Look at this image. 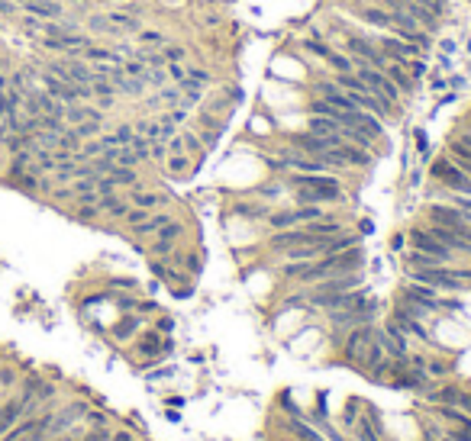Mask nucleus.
Masks as SVG:
<instances>
[{
	"label": "nucleus",
	"mask_w": 471,
	"mask_h": 441,
	"mask_svg": "<svg viewBox=\"0 0 471 441\" xmlns=\"http://www.w3.org/2000/svg\"><path fill=\"white\" fill-rule=\"evenodd\" d=\"M136 39H139L142 49H161V45L168 43V39H165V32H159V29H146V26H142L139 32H136Z\"/></svg>",
	"instance_id": "obj_23"
},
{
	"label": "nucleus",
	"mask_w": 471,
	"mask_h": 441,
	"mask_svg": "<svg viewBox=\"0 0 471 441\" xmlns=\"http://www.w3.org/2000/svg\"><path fill=\"white\" fill-rule=\"evenodd\" d=\"M161 165H165V174H172V178H187V174L194 171L191 155H184V152L181 155H168Z\"/></svg>",
	"instance_id": "obj_17"
},
{
	"label": "nucleus",
	"mask_w": 471,
	"mask_h": 441,
	"mask_svg": "<svg viewBox=\"0 0 471 441\" xmlns=\"http://www.w3.org/2000/svg\"><path fill=\"white\" fill-rule=\"evenodd\" d=\"M268 232H278V229H294L297 226V219H294V206H288V210H271L265 219Z\"/></svg>",
	"instance_id": "obj_18"
},
{
	"label": "nucleus",
	"mask_w": 471,
	"mask_h": 441,
	"mask_svg": "<svg viewBox=\"0 0 471 441\" xmlns=\"http://www.w3.org/2000/svg\"><path fill=\"white\" fill-rule=\"evenodd\" d=\"M455 45H459V43H452V39H446V43H439L436 49H439L442 55H455Z\"/></svg>",
	"instance_id": "obj_43"
},
{
	"label": "nucleus",
	"mask_w": 471,
	"mask_h": 441,
	"mask_svg": "<svg viewBox=\"0 0 471 441\" xmlns=\"http://www.w3.org/2000/svg\"><path fill=\"white\" fill-rule=\"evenodd\" d=\"M465 84H468V78H465V74H449V78H446V91H452V94H459V91H465Z\"/></svg>",
	"instance_id": "obj_37"
},
{
	"label": "nucleus",
	"mask_w": 471,
	"mask_h": 441,
	"mask_svg": "<svg viewBox=\"0 0 471 441\" xmlns=\"http://www.w3.org/2000/svg\"><path fill=\"white\" fill-rule=\"evenodd\" d=\"M174 216L172 213H165V210H155V213H149V219L146 222H139V226H133V235H136V239H152V235H155V232L161 229V226H165V222H172Z\"/></svg>",
	"instance_id": "obj_12"
},
{
	"label": "nucleus",
	"mask_w": 471,
	"mask_h": 441,
	"mask_svg": "<svg viewBox=\"0 0 471 441\" xmlns=\"http://www.w3.org/2000/svg\"><path fill=\"white\" fill-rule=\"evenodd\" d=\"M323 62L330 64V71L332 74H349V71H355V58L349 52H339V49H332Z\"/></svg>",
	"instance_id": "obj_19"
},
{
	"label": "nucleus",
	"mask_w": 471,
	"mask_h": 441,
	"mask_svg": "<svg viewBox=\"0 0 471 441\" xmlns=\"http://www.w3.org/2000/svg\"><path fill=\"white\" fill-rule=\"evenodd\" d=\"M159 97H161V106H165V110H174V106H181V87L178 84H165L159 91Z\"/></svg>",
	"instance_id": "obj_25"
},
{
	"label": "nucleus",
	"mask_w": 471,
	"mask_h": 441,
	"mask_svg": "<svg viewBox=\"0 0 471 441\" xmlns=\"http://www.w3.org/2000/svg\"><path fill=\"white\" fill-rule=\"evenodd\" d=\"M391 248H394V252H404V248H407V235H400V232H397L394 239H391Z\"/></svg>",
	"instance_id": "obj_42"
},
{
	"label": "nucleus",
	"mask_w": 471,
	"mask_h": 441,
	"mask_svg": "<svg viewBox=\"0 0 471 441\" xmlns=\"http://www.w3.org/2000/svg\"><path fill=\"white\" fill-rule=\"evenodd\" d=\"M110 441H136V435L126 429H117V431H110Z\"/></svg>",
	"instance_id": "obj_40"
},
{
	"label": "nucleus",
	"mask_w": 471,
	"mask_h": 441,
	"mask_svg": "<svg viewBox=\"0 0 471 441\" xmlns=\"http://www.w3.org/2000/svg\"><path fill=\"white\" fill-rule=\"evenodd\" d=\"M381 71H384L387 78H391V81L397 84V91L404 94V100L417 97V87H420V84L413 81V78H410V71H407V64H404V62H387L384 68H381Z\"/></svg>",
	"instance_id": "obj_7"
},
{
	"label": "nucleus",
	"mask_w": 471,
	"mask_h": 441,
	"mask_svg": "<svg viewBox=\"0 0 471 441\" xmlns=\"http://www.w3.org/2000/svg\"><path fill=\"white\" fill-rule=\"evenodd\" d=\"M236 216H242V219L249 222H265L268 213H271V203H265V200H242V203H236L233 206Z\"/></svg>",
	"instance_id": "obj_11"
},
{
	"label": "nucleus",
	"mask_w": 471,
	"mask_h": 441,
	"mask_svg": "<svg viewBox=\"0 0 471 441\" xmlns=\"http://www.w3.org/2000/svg\"><path fill=\"white\" fill-rule=\"evenodd\" d=\"M168 193H161V190H142V187H133V193H129V203L133 206H139V210H149V213H155V210H161L165 203H168Z\"/></svg>",
	"instance_id": "obj_9"
},
{
	"label": "nucleus",
	"mask_w": 471,
	"mask_h": 441,
	"mask_svg": "<svg viewBox=\"0 0 471 441\" xmlns=\"http://www.w3.org/2000/svg\"><path fill=\"white\" fill-rule=\"evenodd\" d=\"M139 315H126L123 322H119L117 329H113V338H119V342H129V338L136 335V329H139Z\"/></svg>",
	"instance_id": "obj_24"
},
{
	"label": "nucleus",
	"mask_w": 471,
	"mask_h": 441,
	"mask_svg": "<svg viewBox=\"0 0 471 441\" xmlns=\"http://www.w3.org/2000/svg\"><path fill=\"white\" fill-rule=\"evenodd\" d=\"M165 158H168V142H165V139H155V142H152V145H149V161H155V165H161Z\"/></svg>",
	"instance_id": "obj_34"
},
{
	"label": "nucleus",
	"mask_w": 471,
	"mask_h": 441,
	"mask_svg": "<svg viewBox=\"0 0 471 441\" xmlns=\"http://www.w3.org/2000/svg\"><path fill=\"white\" fill-rule=\"evenodd\" d=\"M23 13H30V16H36V20H62L65 16V3L62 0H23L20 3Z\"/></svg>",
	"instance_id": "obj_6"
},
{
	"label": "nucleus",
	"mask_w": 471,
	"mask_h": 441,
	"mask_svg": "<svg viewBox=\"0 0 471 441\" xmlns=\"http://www.w3.org/2000/svg\"><path fill=\"white\" fill-rule=\"evenodd\" d=\"M49 441H78L71 431H65V435H58V438H49Z\"/></svg>",
	"instance_id": "obj_44"
},
{
	"label": "nucleus",
	"mask_w": 471,
	"mask_h": 441,
	"mask_svg": "<svg viewBox=\"0 0 471 441\" xmlns=\"http://www.w3.org/2000/svg\"><path fill=\"white\" fill-rule=\"evenodd\" d=\"M187 81H191V84H200V87H210L214 84V74L207 71L204 64H187Z\"/></svg>",
	"instance_id": "obj_28"
},
{
	"label": "nucleus",
	"mask_w": 471,
	"mask_h": 441,
	"mask_svg": "<svg viewBox=\"0 0 471 441\" xmlns=\"http://www.w3.org/2000/svg\"><path fill=\"white\" fill-rule=\"evenodd\" d=\"M468 3H471V0H468Z\"/></svg>",
	"instance_id": "obj_45"
},
{
	"label": "nucleus",
	"mask_w": 471,
	"mask_h": 441,
	"mask_svg": "<svg viewBox=\"0 0 471 441\" xmlns=\"http://www.w3.org/2000/svg\"><path fill=\"white\" fill-rule=\"evenodd\" d=\"M152 239H159V242H172V245H178L184 239V222L181 219H172V222H165Z\"/></svg>",
	"instance_id": "obj_20"
},
{
	"label": "nucleus",
	"mask_w": 471,
	"mask_h": 441,
	"mask_svg": "<svg viewBox=\"0 0 471 441\" xmlns=\"http://www.w3.org/2000/svg\"><path fill=\"white\" fill-rule=\"evenodd\" d=\"M178 87H181V106H187V110H191V113H194V110H197V106H200V104H204V100H207V87H200V84H191V81H187V78H184V81H181V84H178Z\"/></svg>",
	"instance_id": "obj_15"
},
{
	"label": "nucleus",
	"mask_w": 471,
	"mask_h": 441,
	"mask_svg": "<svg viewBox=\"0 0 471 441\" xmlns=\"http://www.w3.org/2000/svg\"><path fill=\"white\" fill-rule=\"evenodd\" d=\"M407 245L410 248H417V252L423 254H433V258H439L442 264H449V267H455V264H465V258L461 254H455L452 248H446V245L433 235V232L426 229V226H413V229L407 232Z\"/></svg>",
	"instance_id": "obj_2"
},
{
	"label": "nucleus",
	"mask_w": 471,
	"mask_h": 441,
	"mask_svg": "<svg viewBox=\"0 0 471 441\" xmlns=\"http://www.w3.org/2000/svg\"><path fill=\"white\" fill-rule=\"evenodd\" d=\"M104 178L110 180V184H113V187H139V171L136 168H123V165H113V168L107 171V174H104Z\"/></svg>",
	"instance_id": "obj_14"
},
{
	"label": "nucleus",
	"mask_w": 471,
	"mask_h": 441,
	"mask_svg": "<svg viewBox=\"0 0 471 441\" xmlns=\"http://www.w3.org/2000/svg\"><path fill=\"white\" fill-rule=\"evenodd\" d=\"M426 78H429V87H433L436 94H446V78H442V74H426Z\"/></svg>",
	"instance_id": "obj_38"
},
{
	"label": "nucleus",
	"mask_w": 471,
	"mask_h": 441,
	"mask_svg": "<svg viewBox=\"0 0 471 441\" xmlns=\"http://www.w3.org/2000/svg\"><path fill=\"white\" fill-rule=\"evenodd\" d=\"M161 58H165V64H168V62H187V45L165 43V45H161Z\"/></svg>",
	"instance_id": "obj_26"
},
{
	"label": "nucleus",
	"mask_w": 471,
	"mask_h": 441,
	"mask_svg": "<svg viewBox=\"0 0 471 441\" xmlns=\"http://www.w3.org/2000/svg\"><path fill=\"white\" fill-rule=\"evenodd\" d=\"M110 136H113V142H117V145H129V142H133V136H136V126H133V123H119Z\"/></svg>",
	"instance_id": "obj_32"
},
{
	"label": "nucleus",
	"mask_w": 471,
	"mask_h": 441,
	"mask_svg": "<svg viewBox=\"0 0 471 441\" xmlns=\"http://www.w3.org/2000/svg\"><path fill=\"white\" fill-rule=\"evenodd\" d=\"M449 370H452L449 361H442V357H426V377L439 380V377H446Z\"/></svg>",
	"instance_id": "obj_31"
},
{
	"label": "nucleus",
	"mask_w": 471,
	"mask_h": 441,
	"mask_svg": "<svg viewBox=\"0 0 471 441\" xmlns=\"http://www.w3.org/2000/svg\"><path fill=\"white\" fill-rule=\"evenodd\" d=\"M371 342H375V322L349 329V332L343 335V361L349 364V368L358 370V364H362L365 351L371 348Z\"/></svg>",
	"instance_id": "obj_3"
},
{
	"label": "nucleus",
	"mask_w": 471,
	"mask_h": 441,
	"mask_svg": "<svg viewBox=\"0 0 471 441\" xmlns=\"http://www.w3.org/2000/svg\"><path fill=\"white\" fill-rule=\"evenodd\" d=\"M387 322H394L400 332L407 338H417V342H429L433 345V332H429V322H420V319H413V315H407L400 306H394L391 309V319Z\"/></svg>",
	"instance_id": "obj_5"
},
{
	"label": "nucleus",
	"mask_w": 471,
	"mask_h": 441,
	"mask_svg": "<svg viewBox=\"0 0 471 441\" xmlns=\"http://www.w3.org/2000/svg\"><path fill=\"white\" fill-rule=\"evenodd\" d=\"M191 129L197 132L200 145L207 148V155H210V152H216V145H220V132H216V129H204V126H191Z\"/></svg>",
	"instance_id": "obj_29"
},
{
	"label": "nucleus",
	"mask_w": 471,
	"mask_h": 441,
	"mask_svg": "<svg viewBox=\"0 0 471 441\" xmlns=\"http://www.w3.org/2000/svg\"><path fill=\"white\" fill-rule=\"evenodd\" d=\"M226 97H229V100H233V104H239V100H242V97H246V94H242V87L229 84V87H226Z\"/></svg>",
	"instance_id": "obj_41"
},
{
	"label": "nucleus",
	"mask_w": 471,
	"mask_h": 441,
	"mask_svg": "<svg viewBox=\"0 0 471 441\" xmlns=\"http://www.w3.org/2000/svg\"><path fill=\"white\" fill-rule=\"evenodd\" d=\"M407 71H410V78H413V81L420 84V81H423V78H426L433 68H429V62L423 58V55H417V58H410V62H407Z\"/></svg>",
	"instance_id": "obj_30"
},
{
	"label": "nucleus",
	"mask_w": 471,
	"mask_h": 441,
	"mask_svg": "<svg viewBox=\"0 0 471 441\" xmlns=\"http://www.w3.org/2000/svg\"><path fill=\"white\" fill-rule=\"evenodd\" d=\"M155 329H159L161 335H168V332L174 329V319H172V315H159V322H155Z\"/></svg>",
	"instance_id": "obj_39"
},
{
	"label": "nucleus",
	"mask_w": 471,
	"mask_h": 441,
	"mask_svg": "<svg viewBox=\"0 0 471 441\" xmlns=\"http://www.w3.org/2000/svg\"><path fill=\"white\" fill-rule=\"evenodd\" d=\"M355 441H384V438H381V429H378V425H368V419H358V425H355Z\"/></svg>",
	"instance_id": "obj_27"
},
{
	"label": "nucleus",
	"mask_w": 471,
	"mask_h": 441,
	"mask_svg": "<svg viewBox=\"0 0 471 441\" xmlns=\"http://www.w3.org/2000/svg\"><path fill=\"white\" fill-rule=\"evenodd\" d=\"M181 139H184V152L191 155L194 168H197V165H200V161L207 158V148L200 145V139H197V132H194L191 126H184V129H181Z\"/></svg>",
	"instance_id": "obj_16"
},
{
	"label": "nucleus",
	"mask_w": 471,
	"mask_h": 441,
	"mask_svg": "<svg viewBox=\"0 0 471 441\" xmlns=\"http://www.w3.org/2000/svg\"><path fill=\"white\" fill-rule=\"evenodd\" d=\"M110 20V36H136L142 29V20L136 13H126V10H113L107 13Z\"/></svg>",
	"instance_id": "obj_8"
},
{
	"label": "nucleus",
	"mask_w": 471,
	"mask_h": 441,
	"mask_svg": "<svg viewBox=\"0 0 471 441\" xmlns=\"http://www.w3.org/2000/svg\"><path fill=\"white\" fill-rule=\"evenodd\" d=\"M362 399L358 396H349L345 399V409H343V425L345 429H355L358 425V419H362Z\"/></svg>",
	"instance_id": "obj_22"
},
{
	"label": "nucleus",
	"mask_w": 471,
	"mask_h": 441,
	"mask_svg": "<svg viewBox=\"0 0 471 441\" xmlns=\"http://www.w3.org/2000/svg\"><path fill=\"white\" fill-rule=\"evenodd\" d=\"M165 71H168V81H172V84H181L184 78H187V64L184 62H168L165 64Z\"/></svg>",
	"instance_id": "obj_33"
},
{
	"label": "nucleus",
	"mask_w": 471,
	"mask_h": 441,
	"mask_svg": "<svg viewBox=\"0 0 471 441\" xmlns=\"http://www.w3.org/2000/svg\"><path fill=\"white\" fill-rule=\"evenodd\" d=\"M429 180L439 184L442 190H449V193H465V197H471V178L452 161L449 155L433 158V165H429Z\"/></svg>",
	"instance_id": "obj_1"
},
{
	"label": "nucleus",
	"mask_w": 471,
	"mask_h": 441,
	"mask_svg": "<svg viewBox=\"0 0 471 441\" xmlns=\"http://www.w3.org/2000/svg\"><path fill=\"white\" fill-rule=\"evenodd\" d=\"M375 342L384 348L387 357L394 361H407L410 357V338L394 326V322H384V326H375Z\"/></svg>",
	"instance_id": "obj_4"
},
{
	"label": "nucleus",
	"mask_w": 471,
	"mask_h": 441,
	"mask_svg": "<svg viewBox=\"0 0 471 441\" xmlns=\"http://www.w3.org/2000/svg\"><path fill=\"white\" fill-rule=\"evenodd\" d=\"M142 84H146V91H161L165 84H172L165 64H161V68H146V71H142Z\"/></svg>",
	"instance_id": "obj_21"
},
{
	"label": "nucleus",
	"mask_w": 471,
	"mask_h": 441,
	"mask_svg": "<svg viewBox=\"0 0 471 441\" xmlns=\"http://www.w3.org/2000/svg\"><path fill=\"white\" fill-rule=\"evenodd\" d=\"M288 193H290V187H288V180H284V178H271V180H265V184L255 190V197L265 200V203H281Z\"/></svg>",
	"instance_id": "obj_13"
},
{
	"label": "nucleus",
	"mask_w": 471,
	"mask_h": 441,
	"mask_svg": "<svg viewBox=\"0 0 471 441\" xmlns=\"http://www.w3.org/2000/svg\"><path fill=\"white\" fill-rule=\"evenodd\" d=\"M87 29L97 32V36H110V20L97 13V16H91V20H87Z\"/></svg>",
	"instance_id": "obj_35"
},
{
	"label": "nucleus",
	"mask_w": 471,
	"mask_h": 441,
	"mask_svg": "<svg viewBox=\"0 0 471 441\" xmlns=\"http://www.w3.org/2000/svg\"><path fill=\"white\" fill-rule=\"evenodd\" d=\"M307 132H313V136H320V139H332V142H345L343 126L326 119V116H307Z\"/></svg>",
	"instance_id": "obj_10"
},
{
	"label": "nucleus",
	"mask_w": 471,
	"mask_h": 441,
	"mask_svg": "<svg viewBox=\"0 0 471 441\" xmlns=\"http://www.w3.org/2000/svg\"><path fill=\"white\" fill-rule=\"evenodd\" d=\"M413 145H417L420 158L429 155V136H426V129H413Z\"/></svg>",
	"instance_id": "obj_36"
}]
</instances>
